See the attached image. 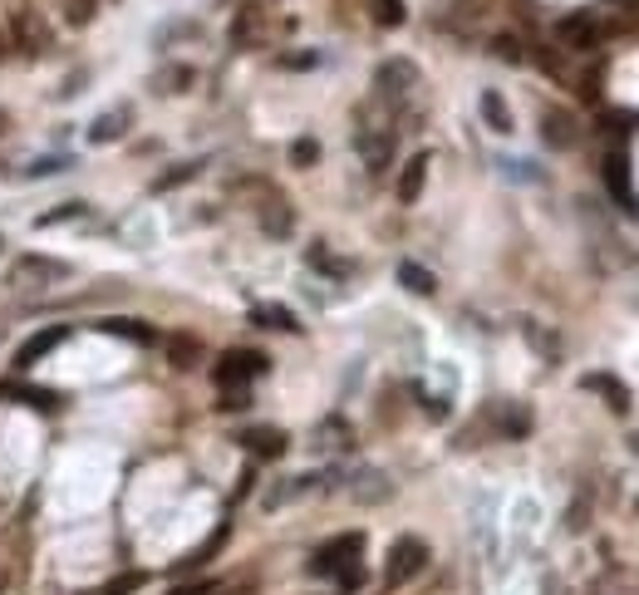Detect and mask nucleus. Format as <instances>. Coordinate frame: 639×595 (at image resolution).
Returning a JSON list of instances; mask_svg holds the SVG:
<instances>
[{
  "mask_svg": "<svg viewBox=\"0 0 639 595\" xmlns=\"http://www.w3.org/2000/svg\"><path fill=\"white\" fill-rule=\"evenodd\" d=\"M256 217H261V232L276 241H286L295 232V207L286 202V197H266L261 207H256Z\"/></svg>",
  "mask_w": 639,
  "mask_h": 595,
  "instance_id": "9",
  "label": "nucleus"
},
{
  "mask_svg": "<svg viewBox=\"0 0 639 595\" xmlns=\"http://www.w3.org/2000/svg\"><path fill=\"white\" fill-rule=\"evenodd\" d=\"M418 89V64L413 60H384L374 69V94L379 99H404Z\"/></svg>",
  "mask_w": 639,
  "mask_h": 595,
  "instance_id": "5",
  "label": "nucleus"
},
{
  "mask_svg": "<svg viewBox=\"0 0 639 595\" xmlns=\"http://www.w3.org/2000/svg\"><path fill=\"white\" fill-rule=\"evenodd\" d=\"M423 566H428V541H418V536H399V541L389 546V561H384V591L408 586Z\"/></svg>",
  "mask_w": 639,
  "mask_h": 595,
  "instance_id": "1",
  "label": "nucleus"
},
{
  "mask_svg": "<svg viewBox=\"0 0 639 595\" xmlns=\"http://www.w3.org/2000/svg\"><path fill=\"white\" fill-rule=\"evenodd\" d=\"M94 15H99V0H64V20H69L74 30H84Z\"/></svg>",
  "mask_w": 639,
  "mask_h": 595,
  "instance_id": "28",
  "label": "nucleus"
},
{
  "mask_svg": "<svg viewBox=\"0 0 639 595\" xmlns=\"http://www.w3.org/2000/svg\"><path fill=\"white\" fill-rule=\"evenodd\" d=\"M482 119H487L492 133H512V109H507V99H502L497 89L482 94Z\"/></svg>",
  "mask_w": 639,
  "mask_h": 595,
  "instance_id": "19",
  "label": "nucleus"
},
{
  "mask_svg": "<svg viewBox=\"0 0 639 595\" xmlns=\"http://www.w3.org/2000/svg\"><path fill=\"white\" fill-rule=\"evenodd\" d=\"M94 330H104V335H118V340H133V345H153V340H158V330H153L148 320H123V315H109V320H99Z\"/></svg>",
  "mask_w": 639,
  "mask_h": 595,
  "instance_id": "14",
  "label": "nucleus"
},
{
  "mask_svg": "<svg viewBox=\"0 0 639 595\" xmlns=\"http://www.w3.org/2000/svg\"><path fill=\"white\" fill-rule=\"evenodd\" d=\"M261 40V5H241L232 20V45L236 50H251Z\"/></svg>",
  "mask_w": 639,
  "mask_h": 595,
  "instance_id": "18",
  "label": "nucleus"
},
{
  "mask_svg": "<svg viewBox=\"0 0 639 595\" xmlns=\"http://www.w3.org/2000/svg\"><path fill=\"white\" fill-rule=\"evenodd\" d=\"M217 409H227V414L246 409V389H222V404H217Z\"/></svg>",
  "mask_w": 639,
  "mask_h": 595,
  "instance_id": "36",
  "label": "nucleus"
},
{
  "mask_svg": "<svg viewBox=\"0 0 639 595\" xmlns=\"http://www.w3.org/2000/svg\"><path fill=\"white\" fill-rule=\"evenodd\" d=\"M635 123H639V114H620V109H605V114H600V128H605L610 138H620V133H630Z\"/></svg>",
  "mask_w": 639,
  "mask_h": 595,
  "instance_id": "29",
  "label": "nucleus"
},
{
  "mask_svg": "<svg viewBox=\"0 0 639 595\" xmlns=\"http://www.w3.org/2000/svg\"><path fill=\"white\" fill-rule=\"evenodd\" d=\"M197 173H202V163H177L173 173H163V178L153 182V187H158V192H168V187H177V182H192Z\"/></svg>",
  "mask_w": 639,
  "mask_h": 595,
  "instance_id": "31",
  "label": "nucleus"
},
{
  "mask_svg": "<svg viewBox=\"0 0 639 595\" xmlns=\"http://www.w3.org/2000/svg\"><path fill=\"white\" fill-rule=\"evenodd\" d=\"M600 35H605V25H600V15H590V10H571V15H561L556 20V40L566 45V50H595L600 45Z\"/></svg>",
  "mask_w": 639,
  "mask_h": 595,
  "instance_id": "4",
  "label": "nucleus"
},
{
  "mask_svg": "<svg viewBox=\"0 0 639 595\" xmlns=\"http://www.w3.org/2000/svg\"><path fill=\"white\" fill-rule=\"evenodd\" d=\"M600 74H605V69L595 64V69H590V79H581V94H585V99H600Z\"/></svg>",
  "mask_w": 639,
  "mask_h": 595,
  "instance_id": "37",
  "label": "nucleus"
},
{
  "mask_svg": "<svg viewBox=\"0 0 639 595\" xmlns=\"http://www.w3.org/2000/svg\"><path fill=\"white\" fill-rule=\"evenodd\" d=\"M605 187L615 192V202H625V207L635 212V182H630V158H625L620 148H610V153H605Z\"/></svg>",
  "mask_w": 639,
  "mask_h": 595,
  "instance_id": "11",
  "label": "nucleus"
},
{
  "mask_svg": "<svg viewBox=\"0 0 639 595\" xmlns=\"http://www.w3.org/2000/svg\"><path fill=\"white\" fill-rule=\"evenodd\" d=\"M492 55H497V60H507V64L526 60V50H522V40H517V35H497V40H492Z\"/></svg>",
  "mask_w": 639,
  "mask_h": 595,
  "instance_id": "30",
  "label": "nucleus"
},
{
  "mask_svg": "<svg viewBox=\"0 0 639 595\" xmlns=\"http://www.w3.org/2000/svg\"><path fill=\"white\" fill-rule=\"evenodd\" d=\"M5 55H10V40H5V35H0V64H5Z\"/></svg>",
  "mask_w": 639,
  "mask_h": 595,
  "instance_id": "39",
  "label": "nucleus"
},
{
  "mask_svg": "<svg viewBox=\"0 0 639 595\" xmlns=\"http://www.w3.org/2000/svg\"><path fill=\"white\" fill-rule=\"evenodd\" d=\"M69 340V325H45V330H35L20 350H15V369H30V364H40V359L50 355V350H59Z\"/></svg>",
  "mask_w": 639,
  "mask_h": 595,
  "instance_id": "8",
  "label": "nucleus"
},
{
  "mask_svg": "<svg viewBox=\"0 0 639 595\" xmlns=\"http://www.w3.org/2000/svg\"><path fill=\"white\" fill-rule=\"evenodd\" d=\"M168 595H217V581H187V586H173Z\"/></svg>",
  "mask_w": 639,
  "mask_h": 595,
  "instance_id": "35",
  "label": "nucleus"
},
{
  "mask_svg": "<svg viewBox=\"0 0 639 595\" xmlns=\"http://www.w3.org/2000/svg\"><path fill=\"white\" fill-rule=\"evenodd\" d=\"M0 394H5V399H20V404H30V409H40V414H55L59 404H64V394H55V389H30V384H5Z\"/></svg>",
  "mask_w": 639,
  "mask_h": 595,
  "instance_id": "17",
  "label": "nucleus"
},
{
  "mask_svg": "<svg viewBox=\"0 0 639 595\" xmlns=\"http://www.w3.org/2000/svg\"><path fill=\"white\" fill-rule=\"evenodd\" d=\"M168 359H173V369L202 364V340H197V335H173V340H168Z\"/></svg>",
  "mask_w": 639,
  "mask_h": 595,
  "instance_id": "21",
  "label": "nucleus"
},
{
  "mask_svg": "<svg viewBox=\"0 0 639 595\" xmlns=\"http://www.w3.org/2000/svg\"><path fill=\"white\" fill-rule=\"evenodd\" d=\"M69 261H45V256H20L15 261V281H64Z\"/></svg>",
  "mask_w": 639,
  "mask_h": 595,
  "instance_id": "13",
  "label": "nucleus"
},
{
  "mask_svg": "<svg viewBox=\"0 0 639 595\" xmlns=\"http://www.w3.org/2000/svg\"><path fill=\"white\" fill-rule=\"evenodd\" d=\"M335 581H340V591H359V586H364V571L354 566V571H345V576H335Z\"/></svg>",
  "mask_w": 639,
  "mask_h": 595,
  "instance_id": "38",
  "label": "nucleus"
},
{
  "mask_svg": "<svg viewBox=\"0 0 639 595\" xmlns=\"http://www.w3.org/2000/svg\"><path fill=\"white\" fill-rule=\"evenodd\" d=\"M359 556H364V532H340L335 541H325V546L315 551L310 571H315V576H345V571L359 566Z\"/></svg>",
  "mask_w": 639,
  "mask_h": 595,
  "instance_id": "3",
  "label": "nucleus"
},
{
  "mask_svg": "<svg viewBox=\"0 0 639 595\" xmlns=\"http://www.w3.org/2000/svg\"><path fill=\"white\" fill-rule=\"evenodd\" d=\"M128 119H133L128 109H109V114H99V119H94V128H89V138H94V143H114V138H123V128H128Z\"/></svg>",
  "mask_w": 639,
  "mask_h": 595,
  "instance_id": "20",
  "label": "nucleus"
},
{
  "mask_svg": "<svg viewBox=\"0 0 639 595\" xmlns=\"http://www.w3.org/2000/svg\"><path fill=\"white\" fill-rule=\"evenodd\" d=\"M79 207H84V202H64L59 212H45V217H40V227H55V222H69V217H79Z\"/></svg>",
  "mask_w": 639,
  "mask_h": 595,
  "instance_id": "34",
  "label": "nucleus"
},
{
  "mask_svg": "<svg viewBox=\"0 0 639 595\" xmlns=\"http://www.w3.org/2000/svg\"><path fill=\"white\" fill-rule=\"evenodd\" d=\"M541 138H546V148L566 153V148L581 143V123H576L571 109H546V114H541Z\"/></svg>",
  "mask_w": 639,
  "mask_h": 595,
  "instance_id": "7",
  "label": "nucleus"
},
{
  "mask_svg": "<svg viewBox=\"0 0 639 595\" xmlns=\"http://www.w3.org/2000/svg\"><path fill=\"white\" fill-rule=\"evenodd\" d=\"M399 281H404L413 296H433V291H438L433 271H423V266H413V261H404V266H399Z\"/></svg>",
  "mask_w": 639,
  "mask_h": 595,
  "instance_id": "24",
  "label": "nucleus"
},
{
  "mask_svg": "<svg viewBox=\"0 0 639 595\" xmlns=\"http://www.w3.org/2000/svg\"><path fill=\"white\" fill-rule=\"evenodd\" d=\"M241 443H246V453H251V458H281L291 438H286V428L261 423V428H246V433H241Z\"/></svg>",
  "mask_w": 639,
  "mask_h": 595,
  "instance_id": "12",
  "label": "nucleus"
},
{
  "mask_svg": "<svg viewBox=\"0 0 639 595\" xmlns=\"http://www.w3.org/2000/svg\"><path fill=\"white\" fill-rule=\"evenodd\" d=\"M187 84H192V69H187V64H173V69H163V74L153 79L158 94H182Z\"/></svg>",
  "mask_w": 639,
  "mask_h": 595,
  "instance_id": "26",
  "label": "nucleus"
},
{
  "mask_svg": "<svg viewBox=\"0 0 639 595\" xmlns=\"http://www.w3.org/2000/svg\"><path fill=\"white\" fill-rule=\"evenodd\" d=\"M369 15H374V25L399 30L404 25V0H369Z\"/></svg>",
  "mask_w": 639,
  "mask_h": 595,
  "instance_id": "25",
  "label": "nucleus"
},
{
  "mask_svg": "<svg viewBox=\"0 0 639 595\" xmlns=\"http://www.w3.org/2000/svg\"><path fill=\"white\" fill-rule=\"evenodd\" d=\"M266 369H271V359L261 355V350H227V355L212 364V379H217V389H246Z\"/></svg>",
  "mask_w": 639,
  "mask_h": 595,
  "instance_id": "2",
  "label": "nucleus"
},
{
  "mask_svg": "<svg viewBox=\"0 0 639 595\" xmlns=\"http://www.w3.org/2000/svg\"><path fill=\"white\" fill-rule=\"evenodd\" d=\"M581 389H590V394H600L615 414H625L630 409V389L620 384V379H610V374H585L581 379Z\"/></svg>",
  "mask_w": 639,
  "mask_h": 595,
  "instance_id": "16",
  "label": "nucleus"
},
{
  "mask_svg": "<svg viewBox=\"0 0 639 595\" xmlns=\"http://www.w3.org/2000/svg\"><path fill=\"white\" fill-rule=\"evenodd\" d=\"M251 320H256V325H266V330H300V320H295L286 305H256V310H251Z\"/></svg>",
  "mask_w": 639,
  "mask_h": 595,
  "instance_id": "23",
  "label": "nucleus"
},
{
  "mask_svg": "<svg viewBox=\"0 0 639 595\" xmlns=\"http://www.w3.org/2000/svg\"><path fill=\"white\" fill-rule=\"evenodd\" d=\"M10 40L25 50V55H40L45 45H50V30H45V20H40V10H30V5H20L15 15H10Z\"/></svg>",
  "mask_w": 639,
  "mask_h": 595,
  "instance_id": "6",
  "label": "nucleus"
},
{
  "mask_svg": "<svg viewBox=\"0 0 639 595\" xmlns=\"http://www.w3.org/2000/svg\"><path fill=\"white\" fill-rule=\"evenodd\" d=\"M635 507H639V502H635Z\"/></svg>",
  "mask_w": 639,
  "mask_h": 595,
  "instance_id": "42",
  "label": "nucleus"
},
{
  "mask_svg": "<svg viewBox=\"0 0 639 595\" xmlns=\"http://www.w3.org/2000/svg\"><path fill=\"white\" fill-rule=\"evenodd\" d=\"M423 182H428V153H413L404 163V173H399V202L404 207H413L423 197Z\"/></svg>",
  "mask_w": 639,
  "mask_h": 595,
  "instance_id": "15",
  "label": "nucleus"
},
{
  "mask_svg": "<svg viewBox=\"0 0 639 595\" xmlns=\"http://www.w3.org/2000/svg\"><path fill=\"white\" fill-rule=\"evenodd\" d=\"M143 581H148L143 571H123V576H114V581H104L94 595H138L143 591Z\"/></svg>",
  "mask_w": 639,
  "mask_h": 595,
  "instance_id": "27",
  "label": "nucleus"
},
{
  "mask_svg": "<svg viewBox=\"0 0 639 595\" xmlns=\"http://www.w3.org/2000/svg\"><path fill=\"white\" fill-rule=\"evenodd\" d=\"M359 158H364L369 173H384L389 158H394V133H389V128H374V133L364 128V133H359Z\"/></svg>",
  "mask_w": 639,
  "mask_h": 595,
  "instance_id": "10",
  "label": "nucleus"
},
{
  "mask_svg": "<svg viewBox=\"0 0 639 595\" xmlns=\"http://www.w3.org/2000/svg\"><path fill=\"white\" fill-rule=\"evenodd\" d=\"M610 5H630V0H610Z\"/></svg>",
  "mask_w": 639,
  "mask_h": 595,
  "instance_id": "40",
  "label": "nucleus"
},
{
  "mask_svg": "<svg viewBox=\"0 0 639 595\" xmlns=\"http://www.w3.org/2000/svg\"><path fill=\"white\" fill-rule=\"evenodd\" d=\"M502 428H507L512 438H522L526 428H531V418H526V409H507V414H502Z\"/></svg>",
  "mask_w": 639,
  "mask_h": 595,
  "instance_id": "33",
  "label": "nucleus"
},
{
  "mask_svg": "<svg viewBox=\"0 0 639 595\" xmlns=\"http://www.w3.org/2000/svg\"><path fill=\"white\" fill-rule=\"evenodd\" d=\"M236 595H246V591H236Z\"/></svg>",
  "mask_w": 639,
  "mask_h": 595,
  "instance_id": "41",
  "label": "nucleus"
},
{
  "mask_svg": "<svg viewBox=\"0 0 639 595\" xmlns=\"http://www.w3.org/2000/svg\"><path fill=\"white\" fill-rule=\"evenodd\" d=\"M227 536H232V527H227V522H222V527H217V532L207 536V541H202V546H197V551H192V556H187V561H182V571H197V566H207V561H212V556H217V551H222V546H227Z\"/></svg>",
  "mask_w": 639,
  "mask_h": 595,
  "instance_id": "22",
  "label": "nucleus"
},
{
  "mask_svg": "<svg viewBox=\"0 0 639 595\" xmlns=\"http://www.w3.org/2000/svg\"><path fill=\"white\" fill-rule=\"evenodd\" d=\"M315 158H320V143H315V138H295V143H291V163H295V168H310Z\"/></svg>",
  "mask_w": 639,
  "mask_h": 595,
  "instance_id": "32",
  "label": "nucleus"
}]
</instances>
